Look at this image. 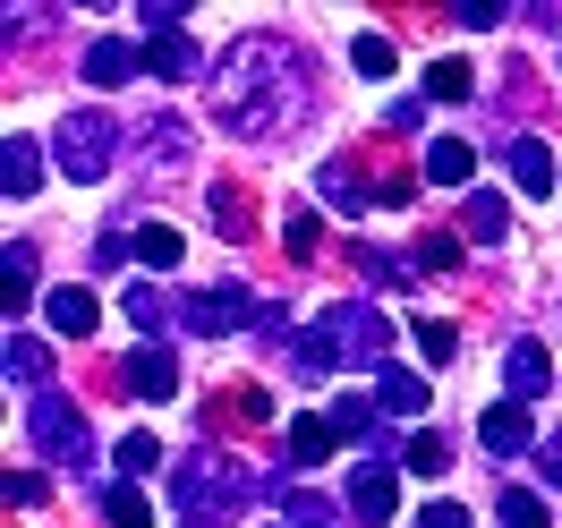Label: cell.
<instances>
[{"label":"cell","instance_id":"6da1fadb","mask_svg":"<svg viewBox=\"0 0 562 528\" xmlns=\"http://www.w3.org/2000/svg\"><path fill=\"white\" fill-rule=\"evenodd\" d=\"M213 120L247 145H273L307 120V60L281 35H239L213 60Z\"/></svg>","mask_w":562,"mask_h":528},{"label":"cell","instance_id":"7a4b0ae2","mask_svg":"<svg viewBox=\"0 0 562 528\" xmlns=\"http://www.w3.org/2000/svg\"><path fill=\"white\" fill-rule=\"evenodd\" d=\"M179 512H188V528H205V520H231V512H247L256 503V478H247V460L239 452H222V443H196V452L179 460Z\"/></svg>","mask_w":562,"mask_h":528},{"label":"cell","instance_id":"3957f363","mask_svg":"<svg viewBox=\"0 0 562 528\" xmlns=\"http://www.w3.org/2000/svg\"><path fill=\"white\" fill-rule=\"evenodd\" d=\"M111 145H120L111 111H69V120H60V137H52V162H60L69 179H103L111 171Z\"/></svg>","mask_w":562,"mask_h":528},{"label":"cell","instance_id":"277c9868","mask_svg":"<svg viewBox=\"0 0 562 528\" xmlns=\"http://www.w3.org/2000/svg\"><path fill=\"white\" fill-rule=\"evenodd\" d=\"M324 341L341 358H358V367H384V350H392V324H384V307H358V299H341L333 316L316 324Z\"/></svg>","mask_w":562,"mask_h":528},{"label":"cell","instance_id":"5b68a950","mask_svg":"<svg viewBox=\"0 0 562 528\" xmlns=\"http://www.w3.org/2000/svg\"><path fill=\"white\" fill-rule=\"evenodd\" d=\"M35 452H52L60 469H86V460H94V435L77 426V409L60 392H35Z\"/></svg>","mask_w":562,"mask_h":528},{"label":"cell","instance_id":"8992f818","mask_svg":"<svg viewBox=\"0 0 562 528\" xmlns=\"http://www.w3.org/2000/svg\"><path fill=\"white\" fill-rule=\"evenodd\" d=\"M265 307H256V290H239V282H213V290H196L188 299V333H239V324H256Z\"/></svg>","mask_w":562,"mask_h":528},{"label":"cell","instance_id":"52a82bcc","mask_svg":"<svg viewBox=\"0 0 562 528\" xmlns=\"http://www.w3.org/2000/svg\"><path fill=\"white\" fill-rule=\"evenodd\" d=\"M477 443H486L494 460H512V452H537V435H528V409H520V401H494L486 418H477Z\"/></svg>","mask_w":562,"mask_h":528},{"label":"cell","instance_id":"ba28073f","mask_svg":"<svg viewBox=\"0 0 562 528\" xmlns=\"http://www.w3.org/2000/svg\"><path fill=\"white\" fill-rule=\"evenodd\" d=\"M341 512H358L367 528L392 520V512H401V486H392V469H358L350 486H341Z\"/></svg>","mask_w":562,"mask_h":528},{"label":"cell","instance_id":"9c48e42d","mask_svg":"<svg viewBox=\"0 0 562 528\" xmlns=\"http://www.w3.org/2000/svg\"><path fill=\"white\" fill-rule=\"evenodd\" d=\"M35 188H43V145L35 137H9V145H0V196L18 205V196H35Z\"/></svg>","mask_w":562,"mask_h":528},{"label":"cell","instance_id":"30bf717a","mask_svg":"<svg viewBox=\"0 0 562 528\" xmlns=\"http://www.w3.org/2000/svg\"><path fill=\"white\" fill-rule=\"evenodd\" d=\"M503 162H512V188H520V196H554V145L520 137V145H503Z\"/></svg>","mask_w":562,"mask_h":528},{"label":"cell","instance_id":"8fae6325","mask_svg":"<svg viewBox=\"0 0 562 528\" xmlns=\"http://www.w3.org/2000/svg\"><path fill=\"white\" fill-rule=\"evenodd\" d=\"M503 375H512V401H537V392L554 384V358H546V341H512V350H503Z\"/></svg>","mask_w":562,"mask_h":528},{"label":"cell","instance_id":"7c38bea8","mask_svg":"<svg viewBox=\"0 0 562 528\" xmlns=\"http://www.w3.org/2000/svg\"><path fill=\"white\" fill-rule=\"evenodd\" d=\"M128 392H137V401H171V392H179V358L162 350V341L137 350V358H128Z\"/></svg>","mask_w":562,"mask_h":528},{"label":"cell","instance_id":"4fadbf2b","mask_svg":"<svg viewBox=\"0 0 562 528\" xmlns=\"http://www.w3.org/2000/svg\"><path fill=\"white\" fill-rule=\"evenodd\" d=\"M333 443H341V435H333V418H290V426H281V460H290V469H316Z\"/></svg>","mask_w":562,"mask_h":528},{"label":"cell","instance_id":"5bb4252c","mask_svg":"<svg viewBox=\"0 0 562 528\" xmlns=\"http://www.w3.org/2000/svg\"><path fill=\"white\" fill-rule=\"evenodd\" d=\"M503 231H512V205L477 188V196L460 205V239H469V247H503Z\"/></svg>","mask_w":562,"mask_h":528},{"label":"cell","instance_id":"9a60e30c","mask_svg":"<svg viewBox=\"0 0 562 528\" xmlns=\"http://www.w3.org/2000/svg\"><path fill=\"white\" fill-rule=\"evenodd\" d=\"M43 316H52V333H69V341H86L103 307H94V290L77 282V290H52V299H43Z\"/></svg>","mask_w":562,"mask_h":528},{"label":"cell","instance_id":"2e32d148","mask_svg":"<svg viewBox=\"0 0 562 528\" xmlns=\"http://www.w3.org/2000/svg\"><path fill=\"white\" fill-rule=\"evenodd\" d=\"M375 409H384V418H418V409H426V375H409V367H384Z\"/></svg>","mask_w":562,"mask_h":528},{"label":"cell","instance_id":"e0dca14e","mask_svg":"<svg viewBox=\"0 0 562 528\" xmlns=\"http://www.w3.org/2000/svg\"><path fill=\"white\" fill-rule=\"evenodd\" d=\"M128 69H145V52H137V43H86V77H94V86H120V77H128Z\"/></svg>","mask_w":562,"mask_h":528},{"label":"cell","instance_id":"ac0fdd59","mask_svg":"<svg viewBox=\"0 0 562 528\" xmlns=\"http://www.w3.org/2000/svg\"><path fill=\"white\" fill-rule=\"evenodd\" d=\"M0 367H9V384H43V375H52V350H43L35 333H9V350H0Z\"/></svg>","mask_w":562,"mask_h":528},{"label":"cell","instance_id":"d6986e66","mask_svg":"<svg viewBox=\"0 0 562 528\" xmlns=\"http://www.w3.org/2000/svg\"><path fill=\"white\" fill-rule=\"evenodd\" d=\"M333 367H341V350H333L324 333H299V341H290V375H299V384H324Z\"/></svg>","mask_w":562,"mask_h":528},{"label":"cell","instance_id":"ffe728a7","mask_svg":"<svg viewBox=\"0 0 562 528\" xmlns=\"http://www.w3.org/2000/svg\"><path fill=\"white\" fill-rule=\"evenodd\" d=\"M333 435H341V443H384V409H375V401H341V409H333Z\"/></svg>","mask_w":562,"mask_h":528},{"label":"cell","instance_id":"44dd1931","mask_svg":"<svg viewBox=\"0 0 562 528\" xmlns=\"http://www.w3.org/2000/svg\"><path fill=\"white\" fill-rule=\"evenodd\" d=\"M469 171H477V154L460 137H435L426 145V179H443V188H469Z\"/></svg>","mask_w":562,"mask_h":528},{"label":"cell","instance_id":"7402d4cb","mask_svg":"<svg viewBox=\"0 0 562 528\" xmlns=\"http://www.w3.org/2000/svg\"><path fill=\"white\" fill-rule=\"evenodd\" d=\"M145 69L154 77H196V43L188 35H145Z\"/></svg>","mask_w":562,"mask_h":528},{"label":"cell","instance_id":"603a6c76","mask_svg":"<svg viewBox=\"0 0 562 528\" xmlns=\"http://www.w3.org/2000/svg\"><path fill=\"white\" fill-rule=\"evenodd\" d=\"M111 460H120V486H137V478H154V469H162V443L137 426V435H120V452H111Z\"/></svg>","mask_w":562,"mask_h":528},{"label":"cell","instance_id":"cb8c5ba5","mask_svg":"<svg viewBox=\"0 0 562 528\" xmlns=\"http://www.w3.org/2000/svg\"><path fill=\"white\" fill-rule=\"evenodd\" d=\"M213 231H222V239H247V231H256V222H247V188H239V179L213 188Z\"/></svg>","mask_w":562,"mask_h":528},{"label":"cell","instance_id":"d4e9b609","mask_svg":"<svg viewBox=\"0 0 562 528\" xmlns=\"http://www.w3.org/2000/svg\"><path fill=\"white\" fill-rule=\"evenodd\" d=\"M0 282H9V316H18V307L35 299V247L9 239V256H0Z\"/></svg>","mask_w":562,"mask_h":528},{"label":"cell","instance_id":"484cf974","mask_svg":"<svg viewBox=\"0 0 562 528\" xmlns=\"http://www.w3.org/2000/svg\"><path fill=\"white\" fill-rule=\"evenodd\" d=\"M324 196H333L341 213H367V196H375V188L358 179V162H324Z\"/></svg>","mask_w":562,"mask_h":528},{"label":"cell","instance_id":"4316f807","mask_svg":"<svg viewBox=\"0 0 562 528\" xmlns=\"http://www.w3.org/2000/svg\"><path fill=\"white\" fill-rule=\"evenodd\" d=\"M103 520H111V528H154V503H145L137 486H111V494H103Z\"/></svg>","mask_w":562,"mask_h":528},{"label":"cell","instance_id":"83f0119b","mask_svg":"<svg viewBox=\"0 0 562 528\" xmlns=\"http://www.w3.org/2000/svg\"><path fill=\"white\" fill-rule=\"evenodd\" d=\"M426 94H435V103H469V94H477V77L460 69V60H435V69H426Z\"/></svg>","mask_w":562,"mask_h":528},{"label":"cell","instance_id":"f1b7e54d","mask_svg":"<svg viewBox=\"0 0 562 528\" xmlns=\"http://www.w3.org/2000/svg\"><path fill=\"white\" fill-rule=\"evenodd\" d=\"M281 247H290V256H316V247H324V222L307 205H290V213H281Z\"/></svg>","mask_w":562,"mask_h":528},{"label":"cell","instance_id":"f546056e","mask_svg":"<svg viewBox=\"0 0 562 528\" xmlns=\"http://www.w3.org/2000/svg\"><path fill=\"white\" fill-rule=\"evenodd\" d=\"M145 154L154 162H188V128L179 120H145Z\"/></svg>","mask_w":562,"mask_h":528},{"label":"cell","instance_id":"4dcf8cb0","mask_svg":"<svg viewBox=\"0 0 562 528\" xmlns=\"http://www.w3.org/2000/svg\"><path fill=\"white\" fill-rule=\"evenodd\" d=\"M401 460H409V469H418V478H443V435H435V426H426V435H409V443H401Z\"/></svg>","mask_w":562,"mask_h":528},{"label":"cell","instance_id":"1f68e13d","mask_svg":"<svg viewBox=\"0 0 562 528\" xmlns=\"http://www.w3.org/2000/svg\"><path fill=\"white\" fill-rule=\"evenodd\" d=\"M137 256L154 265V273H171V265H179V231H162V222H145V231H137Z\"/></svg>","mask_w":562,"mask_h":528},{"label":"cell","instance_id":"d6a6232c","mask_svg":"<svg viewBox=\"0 0 562 528\" xmlns=\"http://www.w3.org/2000/svg\"><path fill=\"white\" fill-rule=\"evenodd\" d=\"M409 333H418V350H426V367H443V358L460 350V333H452V324H443V316H418V324H409Z\"/></svg>","mask_w":562,"mask_h":528},{"label":"cell","instance_id":"836d02e7","mask_svg":"<svg viewBox=\"0 0 562 528\" xmlns=\"http://www.w3.org/2000/svg\"><path fill=\"white\" fill-rule=\"evenodd\" d=\"M350 69L358 77H392V35H358L350 43Z\"/></svg>","mask_w":562,"mask_h":528},{"label":"cell","instance_id":"e575fe53","mask_svg":"<svg viewBox=\"0 0 562 528\" xmlns=\"http://www.w3.org/2000/svg\"><path fill=\"white\" fill-rule=\"evenodd\" d=\"M0 503H9V512H35V503H43V478H35V469H9V478H0Z\"/></svg>","mask_w":562,"mask_h":528},{"label":"cell","instance_id":"d590c367","mask_svg":"<svg viewBox=\"0 0 562 528\" xmlns=\"http://www.w3.org/2000/svg\"><path fill=\"white\" fill-rule=\"evenodd\" d=\"M494 520H503V528H546V503H537V494H503Z\"/></svg>","mask_w":562,"mask_h":528},{"label":"cell","instance_id":"8d00e7d4","mask_svg":"<svg viewBox=\"0 0 562 528\" xmlns=\"http://www.w3.org/2000/svg\"><path fill=\"white\" fill-rule=\"evenodd\" d=\"M418 265H426V273H452V265H460V239H452V231H426V239H418Z\"/></svg>","mask_w":562,"mask_h":528},{"label":"cell","instance_id":"74e56055","mask_svg":"<svg viewBox=\"0 0 562 528\" xmlns=\"http://www.w3.org/2000/svg\"><path fill=\"white\" fill-rule=\"evenodd\" d=\"M188 18H196L188 0H154V9H145V35H188Z\"/></svg>","mask_w":562,"mask_h":528},{"label":"cell","instance_id":"f35d334b","mask_svg":"<svg viewBox=\"0 0 562 528\" xmlns=\"http://www.w3.org/2000/svg\"><path fill=\"white\" fill-rule=\"evenodd\" d=\"M503 18H512V9H494V0H460L452 9V26H469V35H494Z\"/></svg>","mask_w":562,"mask_h":528},{"label":"cell","instance_id":"ab89813d","mask_svg":"<svg viewBox=\"0 0 562 528\" xmlns=\"http://www.w3.org/2000/svg\"><path fill=\"white\" fill-rule=\"evenodd\" d=\"M273 503H281V512H290L299 528H324V503H316V494H290V478H281V494H273Z\"/></svg>","mask_w":562,"mask_h":528},{"label":"cell","instance_id":"60d3db41","mask_svg":"<svg viewBox=\"0 0 562 528\" xmlns=\"http://www.w3.org/2000/svg\"><path fill=\"white\" fill-rule=\"evenodd\" d=\"M162 307H171V299H162V290H154V282H145V290H128V316H137L145 333H154V324H162Z\"/></svg>","mask_w":562,"mask_h":528},{"label":"cell","instance_id":"b9f144b4","mask_svg":"<svg viewBox=\"0 0 562 528\" xmlns=\"http://www.w3.org/2000/svg\"><path fill=\"white\" fill-rule=\"evenodd\" d=\"M128 256H137V239H120V231H103V247H94V265L111 273V265H128Z\"/></svg>","mask_w":562,"mask_h":528},{"label":"cell","instance_id":"7bdbcfd3","mask_svg":"<svg viewBox=\"0 0 562 528\" xmlns=\"http://www.w3.org/2000/svg\"><path fill=\"white\" fill-rule=\"evenodd\" d=\"M418 528H477V520H469L460 503H426V520H418Z\"/></svg>","mask_w":562,"mask_h":528},{"label":"cell","instance_id":"ee69618b","mask_svg":"<svg viewBox=\"0 0 562 528\" xmlns=\"http://www.w3.org/2000/svg\"><path fill=\"white\" fill-rule=\"evenodd\" d=\"M537 469H546V478L562 486V435H546V443H537Z\"/></svg>","mask_w":562,"mask_h":528}]
</instances>
